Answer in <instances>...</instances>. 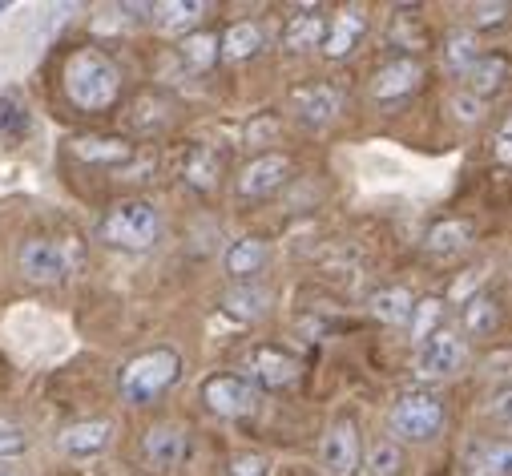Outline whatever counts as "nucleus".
Wrapping results in <instances>:
<instances>
[{
	"instance_id": "f257e3e1",
	"label": "nucleus",
	"mask_w": 512,
	"mask_h": 476,
	"mask_svg": "<svg viewBox=\"0 0 512 476\" xmlns=\"http://www.w3.org/2000/svg\"><path fill=\"white\" fill-rule=\"evenodd\" d=\"M65 93H69V101L77 105V109H85V113H101V109H109L113 101H117V93H121V73H117V65L105 57V53H97V49H77L69 61H65Z\"/></svg>"
},
{
	"instance_id": "f03ea898",
	"label": "nucleus",
	"mask_w": 512,
	"mask_h": 476,
	"mask_svg": "<svg viewBox=\"0 0 512 476\" xmlns=\"http://www.w3.org/2000/svg\"><path fill=\"white\" fill-rule=\"evenodd\" d=\"M178 376H182V355L174 347L142 351L138 360H130V364L121 368V396L130 400V404H150L166 388H174Z\"/></svg>"
},
{
	"instance_id": "7ed1b4c3",
	"label": "nucleus",
	"mask_w": 512,
	"mask_h": 476,
	"mask_svg": "<svg viewBox=\"0 0 512 476\" xmlns=\"http://www.w3.org/2000/svg\"><path fill=\"white\" fill-rule=\"evenodd\" d=\"M158 234H162V218H158L154 202H142V198L117 202L101 218V238L109 247H121V251H146V247L158 243Z\"/></svg>"
},
{
	"instance_id": "20e7f679",
	"label": "nucleus",
	"mask_w": 512,
	"mask_h": 476,
	"mask_svg": "<svg viewBox=\"0 0 512 476\" xmlns=\"http://www.w3.org/2000/svg\"><path fill=\"white\" fill-rule=\"evenodd\" d=\"M444 428V404L432 392H408L392 408V432L404 440H432Z\"/></svg>"
},
{
	"instance_id": "39448f33",
	"label": "nucleus",
	"mask_w": 512,
	"mask_h": 476,
	"mask_svg": "<svg viewBox=\"0 0 512 476\" xmlns=\"http://www.w3.org/2000/svg\"><path fill=\"white\" fill-rule=\"evenodd\" d=\"M464 364H468V343L456 331H436L432 339L420 343V355H416V368L424 380H448Z\"/></svg>"
},
{
	"instance_id": "423d86ee",
	"label": "nucleus",
	"mask_w": 512,
	"mask_h": 476,
	"mask_svg": "<svg viewBox=\"0 0 512 476\" xmlns=\"http://www.w3.org/2000/svg\"><path fill=\"white\" fill-rule=\"evenodd\" d=\"M202 400L214 416H226V420H238V416H250L259 408V388L242 376H214L202 384Z\"/></svg>"
},
{
	"instance_id": "0eeeda50",
	"label": "nucleus",
	"mask_w": 512,
	"mask_h": 476,
	"mask_svg": "<svg viewBox=\"0 0 512 476\" xmlns=\"http://www.w3.org/2000/svg\"><path fill=\"white\" fill-rule=\"evenodd\" d=\"M319 456H323L327 476H355V468H359V432H355V424L335 420L323 436Z\"/></svg>"
},
{
	"instance_id": "6e6552de",
	"label": "nucleus",
	"mask_w": 512,
	"mask_h": 476,
	"mask_svg": "<svg viewBox=\"0 0 512 476\" xmlns=\"http://www.w3.org/2000/svg\"><path fill=\"white\" fill-rule=\"evenodd\" d=\"M246 372L263 388H291L299 380V360L283 347H254L246 360Z\"/></svg>"
},
{
	"instance_id": "1a4fd4ad",
	"label": "nucleus",
	"mask_w": 512,
	"mask_h": 476,
	"mask_svg": "<svg viewBox=\"0 0 512 476\" xmlns=\"http://www.w3.org/2000/svg\"><path fill=\"white\" fill-rule=\"evenodd\" d=\"M291 109L307 126H327L343 113V93L335 85H303L291 93Z\"/></svg>"
},
{
	"instance_id": "9d476101",
	"label": "nucleus",
	"mask_w": 512,
	"mask_h": 476,
	"mask_svg": "<svg viewBox=\"0 0 512 476\" xmlns=\"http://www.w3.org/2000/svg\"><path fill=\"white\" fill-rule=\"evenodd\" d=\"M287 178H291V158L287 154H263L238 174V194L242 198H263V194L279 190Z\"/></svg>"
},
{
	"instance_id": "9b49d317",
	"label": "nucleus",
	"mask_w": 512,
	"mask_h": 476,
	"mask_svg": "<svg viewBox=\"0 0 512 476\" xmlns=\"http://www.w3.org/2000/svg\"><path fill=\"white\" fill-rule=\"evenodd\" d=\"M69 271V259L57 243H49V238H33V243H25L21 251V275L29 283H61Z\"/></svg>"
},
{
	"instance_id": "f8f14e48",
	"label": "nucleus",
	"mask_w": 512,
	"mask_h": 476,
	"mask_svg": "<svg viewBox=\"0 0 512 476\" xmlns=\"http://www.w3.org/2000/svg\"><path fill=\"white\" fill-rule=\"evenodd\" d=\"M420 81H424V65H420L416 57H400V61L383 65V69L371 77V97H375V101H400V97H408Z\"/></svg>"
},
{
	"instance_id": "ddd939ff",
	"label": "nucleus",
	"mask_w": 512,
	"mask_h": 476,
	"mask_svg": "<svg viewBox=\"0 0 512 476\" xmlns=\"http://www.w3.org/2000/svg\"><path fill=\"white\" fill-rule=\"evenodd\" d=\"M142 448H146V460H150L154 468H178V464L190 456V436H186V428H178V424H154V428L146 432Z\"/></svg>"
},
{
	"instance_id": "4468645a",
	"label": "nucleus",
	"mask_w": 512,
	"mask_h": 476,
	"mask_svg": "<svg viewBox=\"0 0 512 476\" xmlns=\"http://www.w3.org/2000/svg\"><path fill=\"white\" fill-rule=\"evenodd\" d=\"M363 29H367V17H363V9H343L331 25H327V37H323V53L331 57V61H343L355 45H359V37H363Z\"/></svg>"
},
{
	"instance_id": "2eb2a0df",
	"label": "nucleus",
	"mask_w": 512,
	"mask_h": 476,
	"mask_svg": "<svg viewBox=\"0 0 512 476\" xmlns=\"http://www.w3.org/2000/svg\"><path fill=\"white\" fill-rule=\"evenodd\" d=\"M109 440H113V424H109V420H85V424L65 428L61 448H65L69 456H97V452L109 448Z\"/></svg>"
},
{
	"instance_id": "dca6fc26",
	"label": "nucleus",
	"mask_w": 512,
	"mask_h": 476,
	"mask_svg": "<svg viewBox=\"0 0 512 476\" xmlns=\"http://www.w3.org/2000/svg\"><path fill=\"white\" fill-rule=\"evenodd\" d=\"M508 73H512V65H508V57H504V53H480V61H476L464 77H468L472 97H480V101H484L488 93H500V89H504Z\"/></svg>"
},
{
	"instance_id": "f3484780",
	"label": "nucleus",
	"mask_w": 512,
	"mask_h": 476,
	"mask_svg": "<svg viewBox=\"0 0 512 476\" xmlns=\"http://www.w3.org/2000/svg\"><path fill=\"white\" fill-rule=\"evenodd\" d=\"M323 37H327V21H323L315 9H307V13H299V17L287 21V29H283V49H287V53H307V49H319Z\"/></svg>"
},
{
	"instance_id": "a211bd4d",
	"label": "nucleus",
	"mask_w": 512,
	"mask_h": 476,
	"mask_svg": "<svg viewBox=\"0 0 512 476\" xmlns=\"http://www.w3.org/2000/svg\"><path fill=\"white\" fill-rule=\"evenodd\" d=\"M371 315L379 319V323H392V327H404L408 319H412V311H416V299H412V291L408 287H383V291H375L371 295Z\"/></svg>"
},
{
	"instance_id": "6ab92c4d",
	"label": "nucleus",
	"mask_w": 512,
	"mask_h": 476,
	"mask_svg": "<svg viewBox=\"0 0 512 476\" xmlns=\"http://www.w3.org/2000/svg\"><path fill=\"white\" fill-rule=\"evenodd\" d=\"M267 243L263 238H238V243H230L226 251V275L234 279H250V275H259L267 267Z\"/></svg>"
},
{
	"instance_id": "aec40b11",
	"label": "nucleus",
	"mask_w": 512,
	"mask_h": 476,
	"mask_svg": "<svg viewBox=\"0 0 512 476\" xmlns=\"http://www.w3.org/2000/svg\"><path fill=\"white\" fill-rule=\"evenodd\" d=\"M472 243V222L468 218H444V222H436L432 230H428V238H424V247L432 251V255H456V251H464Z\"/></svg>"
},
{
	"instance_id": "412c9836",
	"label": "nucleus",
	"mask_w": 512,
	"mask_h": 476,
	"mask_svg": "<svg viewBox=\"0 0 512 476\" xmlns=\"http://www.w3.org/2000/svg\"><path fill=\"white\" fill-rule=\"evenodd\" d=\"M259 49H263V29L254 25V21L230 25V29L222 33V41H218V53H222L226 61H246V57H254Z\"/></svg>"
},
{
	"instance_id": "4be33fe9",
	"label": "nucleus",
	"mask_w": 512,
	"mask_h": 476,
	"mask_svg": "<svg viewBox=\"0 0 512 476\" xmlns=\"http://www.w3.org/2000/svg\"><path fill=\"white\" fill-rule=\"evenodd\" d=\"M73 154L85 158V162H109V166H117V162H130L134 158V146L121 142V138H81V142H73Z\"/></svg>"
},
{
	"instance_id": "5701e85b",
	"label": "nucleus",
	"mask_w": 512,
	"mask_h": 476,
	"mask_svg": "<svg viewBox=\"0 0 512 476\" xmlns=\"http://www.w3.org/2000/svg\"><path fill=\"white\" fill-rule=\"evenodd\" d=\"M158 29L162 33H182L190 25H198L206 17V5L202 0H170V5H158Z\"/></svg>"
},
{
	"instance_id": "b1692460",
	"label": "nucleus",
	"mask_w": 512,
	"mask_h": 476,
	"mask_svg": "<svg viewBox=\"0 0 512 476\" xmlns=\"http://www.w3.org/2000/svg\"><path fill=\"white\" fill-rule=\"evenodd\" d=\"M33 130V113L25 105V97L17 93H0V138H25Z\"/></svg>"
},
{
	"instance_id": "393cba45",
	"label": "nucleus",
	"mask_w": 512,
	"mask_h": 476,
	"mask_svg": "<svg viewBox=\"0 0 512 476\" xmlns=\"http://www.w3.org/2000/svg\"><path fill=\"white\" fill-rule=\"evenodd\" d=\"M222 303H226V311L238 315V319H259V315H267V307H271V291H263V287H234Z\"/></svg>"
},
{
	"instance_id": "a878e982",
	"label": "nucleus",
	"mask_w": 512,
	"mask_h": 476,
	"mask_svg": "<svg viewBox=\"0 0 512 476\" xmlns=\"http://www.w3.org/2000/svg\"><path fill=\"white\" fill-rule=\"evenodd\" d=\"M476 61H480V45H476L472 33H452V37L444 41V65H448V73L464 77Z\"/></svg>"
},
{
	"instance_id": "bb28decb",
	"label": "nucleus",
	"mask_w": 512,
	"mask_h": 476,
	"mask_svg": "<svg viewBox=\"0 0 512 476\" xmlns=\"http://www.w3.org/2000/svg\"><path fill=\"white\" fill-rule=\"evenodd\" d=\"M218 154L210 150V146H194L190 150V158H186V166H182V174H186V182L190 186H198V190H210L214 182H218Z\"/></svg>"
},
{
	"instance_id": "cd10ccee",
	"label": "nucleus",
	"mask_w": 512,
	"mask_h": 476,
	"mask_svg": "<svg viewBox=\"0 0 512 476\" xmlns=\"http://www.w3.org/2000/svg\"><path fill=\"white\" fill-rule=\"evenodd\" d=\"M496 299H488V295H476V299H468V307H464V331L468 335H492V327H496Z\"/></svg>"
},
{
	"instance_id": "c85d7f7f",
	"label": "nucleus",
	"mask_w": 512,
	"mask_h": 476,
	"mask_svg": "<svg viewBox=\"0 0 512 476\" xmlns=\"http://www.w3.org/2000/svg\"><path fill=\"white\" fill-rule=\"evenodd\" d=\"M472 476H512V444H488L472 460Z\"/></svg>"
},
{
	"instance_id": "c756f323",
	"label": "nucleus",
	"mask_w": 512,
	"mask_h": 476,
	"mask_svg": "<svg viewBox=\"0 0 512 476\" xmlns=\"http://www.w3.org/2000/svg\"><path fill=\"white\" fill-rule=\"evenodd\" d=\"M404 468V452L396 440H379L371 452H367V472L371 476H400Z\"/></svg>"
},
{
	"instance_id": "7c9ffc66",
	"label": "nucleus",
	"mask_w": 512,
	"mask_h": 476,
	"mask_svg": "<svg viewBox=\"0 0 512 476\" xmlns=\"http://www.w3.org/2000/svg\"><path fill=\"white\" fill-rule=\"evenodd\" d=\"M440 319H444V303L440 299H424V303H416V311H412V339H416V347L424 343V339H432L436 335V327H440Z\"/></svg>"
},
{
	"instance_id": "2f4dec72",
	"label": "nucleus",
	"mask_w": 512,
	"mask_h": 476,
	"mask_svg": "<svg viewBox=\"0 0 512 476\" xmlns=\"http://www.w3.org/2000/svg\"><path fill=\"white\" fill-rule=\"evenodd\" d=\"M182 57H186V65H194V69H210V65L218 61V37H210V33L186 37Z\"/></svg>"
},
{
	"instance_id": "473e14b6",
	"label": "nucleus",
	"mask_w": 512,
	"mask_h": 476,
	"mask_svg": "<svg viewBox=\"0 0 512 476\" xmlns=\"http://www.w3.org/2000/svg\"><path fill=\"white\" fill-rule=\"evenodd\" d=\"M25 448H29V428L0 416V456H21Z\"/></svg>"
},
{
	"instance_id": "72a5a7b5",
	"label": "nucleus",
	"mask_w": 512,
	"mask_h": 476,
	"mask_svg": "<svg viewBox=\"0 0 512 476\" xmlns=\"http://www.w3.org/2000/svg\"><path fill=\"white\" fill-rule=\"evenodd\" d=\"M448 109H452V117H456L460 126H476L480 117H484V101L472 97V93H456V97L448 101Z\"/></svg>"
},
{
	"instance_id": "f704fd0d",
	"label": "nucleus",
	"mask_w": 512,
	"mask_h": 476,
	"mask_svg": "<svg viewBox=\"0 0 512 476\" xmlns=\"http://www.w3.org/2000/svg\"><path fill=\"white\" fill-rule=\"evenodd\" d=\"M230 476H271V464L259 452H242L230 460Z\"/></svg>"
},
{
	"instance_id": "c9c22d12",
	"label": "nucleus",
	"mask_w": 512,
	"mask_h": 476,
	"mask_svg": "<svg viewBox=\"0 0 512 476\" xmlns=\"http://www.w3.org/2000/svg\"><path fill=\"white\" fill-rule=\"evenodd\" d=\"M492 154H496V162L512 166V113H508L504 122L496 126V138H492Z\"/></svg>"
},
{
	"instance_id": "e433bc0d",
	"label": "nucleus",
	"mask_w": 512,
	"mask_h": 476,
	"mask_svg": "<svg viewBox=\"0 0 512 476\" xmlns=\"http://www.w3.org/2000/svg\"><path fill=\"white\" fill-rule=\"evenodd\" d=\"M496 424H504V428H512V388H500L492 400H488V408H484Z\"/></svg>"
},
{
	"instance_id": "4c0bfd02",
	"label": "nucleus",
	"mask_w": 512,
	"mask_h": 476,
	"mask_svg": "<svg viewBox=\"0 0 512 476\" xmlns=\"http://www.w3.org/2000/svg\"><path fill=\"white\" fill-rule=\"evenodd\" d=\"M480 29L488 25H504L508 21V5H476V17H472Z\"/></svg>"
},
{
	"instance_id": "58836bf2",
	"label": "nucleus",
	"mask_w": 512,
	"mask_h": 476,
	"mask_svg": "<svg viewBox=\"0 0 512 476\" xmlns=\"http://www.w3.org/2000/svg\"><path fill=\"white\" fill-rule=\"evenodd\" d=\"M0 13H9V5H5V0H0Z\"/></svg>"
},
{
	"instance_id": "ea45409f",
	"label": "nucleus",
	"mask_w": 512,
	"mask_h": 476,
	"mask_svg": "<svg viewBox=\"0 0 512 476\" xmlns=\"http://www.w3.org/2000/svg\"><path fill=\"white\" fill-rule=\"evenodd\" d=\"M0 476H17V472H5V468H0Z\"/></svg>"
}]
</instances>
